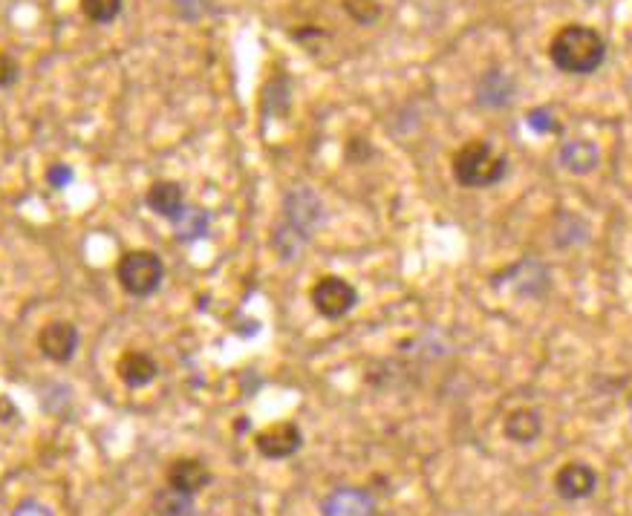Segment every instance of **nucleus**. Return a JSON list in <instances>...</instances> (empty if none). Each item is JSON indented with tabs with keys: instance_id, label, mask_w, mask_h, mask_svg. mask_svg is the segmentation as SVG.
Instances as JSON below:
<instances>
[{
	"instance_id": "nucleus-19",
	"label": "nucleus",
	"mask_w": 632,
	"mask_h": 516,
	"mask_svg": "<svg viewBox=\"0 0 632 516\" xmlns=\"http://www.w3.org/2000/svg\"><path fill=\"white\" fill-rule=\"evenodd\" d=\"M208 214L205 211H182V217L177 220V240H185V243H197L208 234Z\"/></svg>"
},
{
	"instance_id": "nucleus-9",
	"label": "nucleus",
	"mask_w": 632,
	"mask_h": 516,
	"mask_svg": "<svg viewBox=\"0 0 632 516\" xmlns=\"http://www.w3.org/2000/svg\"><path fill=\"white\" fill-rule=\"evenodd\" d=\"M376 499L361 488H338L321 502V516H376Z\"/></svg>"
},
{
	"instance_id": "nucleus-6",
	"label": "nucleus",
	"mask_w": 632,
	"mask_h": 516,
	"mask_svg": "<svg viewBox=\"0 0 632 516\" xmlns=\"http://www.w3.org/2000/svg\"><path fill=\"white\" fill-rule=\"evenodd\" d=\"M301 444H304V436L295 421L272 424L263 433H257V439H254V447L263 459H289L301 450Z\"/></svg>"
},
{
	"instance_id": "nucleus-11",
	"label": "nucleus",
	"mask_w": 632,
	"mask_h": 516,
	"mask_svg": "<svg viewBox=\"0 0 632 516\" xmlns=\"http://www.w3.org/2000/svg\"><path fill=\"white\" fill-rule=\"evenodd\" d=\"M208 485H211V470L200 459H177L168 467V488L174 491L197 496Z\"/></svg>"
},
{
	"instance_id": "nucleus-22",
	"label": "nucleus",
	"mask_w": 632,
	"mask_h": 516,
	"mask_svg": "<svg viewBox=\"0 0 632 516\" xmlns=\"http://www.w3.org/2000/svg\"><path fill=\"white\" fill-rule=\"evenodd\" d=\"M529 127L537 133H560V124L549 107H534L529 113Z\"/></svg>"
},
{
	"instance_id": "nucleus-1",
	"label": "nucleus",
	"mask_w": 632,
	"mask_h": 516,
	"mask_svg": "<svg viewBox=\"0 0 632 516\" xmlns=\"http://www.w3.org/2000/svg\"><path fill=\"white\" fill-rule=\"evenodd\" d=\"M549 58L560 73L592 75L607 61V41L592 26L569 24L557 29L549 44Z\"/></svg>"
},
{
	"instance_id": "nucleus-21",
	"label": "nucleus",
	"mask_w": 632,
	"mask_h": 516,
	"mask_svg": "<svg viewBox=\"0 0 632 516\" xmlns=\"http://www.w3.org/2000/svg\"><path fill=\"white\" fill-rule=\"evenodd\" d=\"M344 12L353 18L355 24H373L379 21L381 6L379 0H344Z\"/></svg>"
},
{
	"instance_id": "nucleus-24",
	"label": "nucleus",
	"mask_w": 632,
	"mask_h": 516,
	"mask_svg": "<svg viewBox=\"0 0 632 516\" xmlns=\"http://www.w3.org/2000/svg\"><path fill=\"white\" fill-rule=\"evenodd\" d=\"M73 182V168L70 165H50L47 168V185L55 191H64Z\"/></svg>"
},
{
	"instance_id": "nucleus-23",
	"label": "nucleus",
	"mask_w": 632,
	"mask_h": 516,
	"mask_svg": "<svg viewBox=\"0 0 632 516\" xmlns=\"http://www.w3.org/2000/svg\"><path fill=\"white\" fill-rule=\"evenodd\" d=\"M18 75H21V67H18V61L9 55V52H0V90H6V87H12L15 81H18Z\"/></svg>"
},
{
	"instance_id": "nucleus-3",
	"label": "nucleus",
	"mask_w": 632,
	"mask_h": 516,
	"mask_svg": "<svg viewBox=\"0 0 632 516\" xmlns=\"http://www.w3.org/2000/svg\"><path fill=\"white\" fill-rule=\"evenodd\" d=\"M116 280L130 297H151L165 280V263L148 248L127 251L116 263Z\"/></svg>"
},
{
	"instance_id": "nucleus-25",
	"label": "nucleus",
	"mask_w": 632,
	"mask_h": 516,
	"mask_svg": "<svg viewBox=\"0 0 632 516\" xmlns=\"http://www.w3.org/2000/svg\"><path fill=\"white\" fill-rule=\"evenodd\" d=\"M12 516H55L47 508V505H41V502H35V499H24L15 511H12Z\"/></svg>"
},
{
	"instance_id": "nucleus-17",
	"label": "nucleus",
	"mask_w": 632,
	"mask_h": 516,
	"mask_svg": "<svg viewBox=\"0 0 632 516\" xmlns=\"http://www.w3.org/2000/svg\"><path fill=\"white\" fill-rule=\"evenodd\" d=\"M289 107H292V81H289L286 75L269 78L266 87H263V99H260L263 116H266V119H269V116H272V119H280V116L289 113Z\"/></svg>"
},
{
	"instance_id": "nucleus-5",
	"label": "nucleus",
	"mask_w": 632,
	"mask_h": 516,
	"mask_svg": "<svg viewBox=\"0 0 632 516\" xmlns=\"http://www.w3.org/2000/svg\"><path fill=\"white\" fill-rule=\"evenodd\" d=\"M309 297H312L315 312L327 320L347 318L355 306H358V292H355L353 283H347L344 277H335V274L321 277V280L312 286Z\"/></svg>"
},
{
	"instance_id": "nucleus-7",
	"label": "nucleus",
	"mask_w": 632,
	"mask_h": 516,
	"mask_svg": "<svg viewBox=\"0 0 632 516\" xmlns=\"http://www.w3.org/2000/svg\"><path fill=\"white\" fill-rule=\"evenodd\" d=\"M38 349L52 364H67L78 349V329L70 320H52L38 335Z\"/></svg>"
},
{
	"instance_id": "nucleus-10",
	"label": "nucleus",
	"mask_w": 632,
	"mask_h": 516,
	"mask_svg": "<svg viewBox=\"0 0 632 516\" xmlns=\"http://www.w3.org/2000/svg\"><path fill=\"white\" fill-rule=\"evenodd\" d=\"M116 375H119V381H122L125 387H130V390H142V387H148L153 378L159 375V364H156V358L148 355V352L130 349V352H125V355L119 358Z\"/></svg>"
},
{
	"instance_id": "nucleus-4",
	"label": "nucleus",
	"mask_w": 632,
	"mask_h": 516,
	"mask_svg": "<svg viewBox=\"0 0 632 516\" xmlns=\"http://www.w3.org/2000/svg\"><path fill=\"white\" fill-rule=\"evenodd\" d=\"M324 220V205L315 191L309 188H292L283 197V214L280 220L286 228H292L295 234H301L304 240H312V234L318 231V225Z\"/></svg>"
},
{
	"instance_id": "nucleus-20",
	"label": "nucleus",
	"mask_w": 632,
	"mask_h": 516,
	"mask_svg": "<svg viewBox=\"0 0 632 516\" xmlns=\"http://www.w3.org/2000/svg\"><path fill=\"white\" fill-rule=\"evenodd\" d=\"M125 0H81V12L93 24H113L122 15Z\"/></svg>"
},
{
	"instance_id": "nucleus-16",
	"label": "nucleus",
	"mask_w": 632,
	"mask_h": 516,
	"mask_svg": "<svg viewBox=\"0 0 632 516\" xmlns=\"http://www.w3.org/2000/svg\"><path fill=\"white\" fill-rule=\"evenodd\" d=\"M557 159H560V165L566 168L569 173H592L598 168V162H601V153L598 148L592 145V142H586V139H575V142H566L560 153H557Z\"/></svg>"
},
{
	"instance_id": "nucleus-15",
	"label": "nucleus",
	"mask_w": 632,
	"mask_h": 516,
	"mask_svg": "<svg viewBox=\"0 0 632 516\" xmlns=\"http://www.w3.org/2000/svg\"><path fill=\"white\" fill-rule=\"evenodd\" d=\"M506 439L514 444H531L537 442V436L543 433V418L531 407H517L514 413H508L506 424H503Z\"/></svg>"
},
{
	"instance_id": "nucleus-18",
	"label": "nucleus",
	"mask_w": 632,
	"mask_h": 516,
	"mask_svg": "<svg viewBox=\"0 0 632 516\" xmlns=\"http://www.w3.org/2000/svg\"><path fill=\"white\" fill-rule=\"evenodd\" d=\"M194 496L188 493H179L174 488H162L156 491L151 502V514L153 516H194Z\"/></svg>"
},
{
	"instance_id": "nucleus-12",
	"label": "nucleus",
	"mask_w": 632,
	"mask_h": 516,
	"mask_svg": "<svg viewBox=\"0 0 632 516\" xmlns=\"http://www.w3.org/2000/svg\"><path fill=\"white\" fill-rule=\"evenodd\" d=\"M145 199H148V208L153 214H159L162 220L177 222L185 211V191H182L179 182H171V179L153 182Z\"/></svg>"
},
{
	"instance_id": "nucleus-8",
	"label": "nucleus",
	"mask_w": 632,
	"mask_h": 516,
	"mask_svg": "<svg viewBox=\"0 0 632 516\" xmlns=\"http://www.w3.org/2000/svg\"><path fill=\"white\" fill-rule=\"evenodd\" d=\"M598 488V476L595 470L583 462H566L555 473V491L560 499H569V502H578V499H586L592 496Z\"/></svg>"
},
{
	"instance_id": "nucleus-14",
	"label": "nucleus",
	"mask_w": 632,
	"mask_h": 516,
	"mask_svg": "<svg viewBox=\"0 0 632 516\" xmlns=\"http://www.w3.org/2000/svg\"><path fill=\"white\" fill-rule=\"evenodd\" d=\"M511 99H514V81L503 70H491L482 75L480 87H477V101L482 107L500 110V107H508Z\"/></svg>"
},
{
	"instance_id": "nucleus-2",
	"label": "nucleus",
	"mask_w": 632,
	"mask_h": 516,
	"mask_svg": "<svg viewBox=\"0 0 632 516\" xmlns=\"http://www.w3.org/2000/svg\"><path fill=\"white\" fill-rule=\"evenodd\" d=\"M454 179L462 188H491L497 182H503L508 171V162L503 153L491 148L488 142H465L454 153Z\"/></svg>"
},
{
	"instance_id": "nucleus-13",
	"label": "nucleus",
	"mask_w": 632,
	"mask_h": 516,
	"mask_svg": "<svg viewBox=\"0 0 632 516\" xmlns=\"http://www.w3.org/2000/svg\"><path fill=\"white\" fill-rule=\"evenodd\" d=\"M503 277L511 280V286L526 297H540L546 289H549V271L543 269V263L537 260H520L517 266H511L508 271H503Z\"/></svg>"
},
{
	"instance_id": "nucleus-26",
	"label": "nucleus",
	"mask_w": 632,
	"mask_h": 516,
	"mask_svg": "<svg viewBox=\"0 0 632 516\" xmlns=\"http://www.w3.org/2000/svg\"><path fill=\"white\" fill-rule=\"evenodd\" d=\"M586 3H595V0H586Z\"/></svg>"
}]
</instances>
